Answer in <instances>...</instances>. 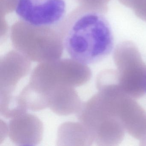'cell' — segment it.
I'll use <instances>...</instances> for the list:
<instances>
[{"label":"cell","mask_w":146,"mask_h":146,"mask_svg":"<svg viewBox=\"0 0 146 146\" xmlns=\"http://www.w3.org/2000/svg\"><path fill=\"white\" fill-rule=\"evenodd\" d=\"M63 25V47L72 59L86 65L95 64L111 51L113 36L101 13L81 7L72 12Z\"/></svg>","instance_id":"obj_1"},{"label":"cell","mask_w":146,"mask_h":146,"mask_svg":"<svg viewBox=\"0 0 146 146\" xmlns=\"http://www.w3.org/2000/svg\"><path fill=\"white\" fill-rule=\"evenodd\" d=\"M91 76V70L87 65L72 59L42 62L32 71L29 82L17 96L18 102L27 110H43L47 108V96L57 86H82Z\"/></svg>","instance_id":"obj_2"},{"label":"cell","mask_w":146,"mask_h":146,"mask_svg":"<svg viewBox=\"0 0 146 146\" xmlns=\"http://www.w3.org/2000/svg\"><path fill=\"white\" fill-rule=\"evenodd\" d=\"M76 115L78 121L91 132L98 146H117L124 139V127L99 92L83 103Z\"/></svg>","instance_id":"obj_3"},{"label":"cell","mask_w":146,"mask_h":146,"mask_svg":"<svg viewBox=\"0 0 146 146\" xmlns=\"http://www.w3.org/2000/svg\"><path fill=\"white\" fill-rule=\"evenodd\" d=\"M113 58L122 91L135 99L142 97L146 92V64L136 46L131 42H121L115 48Z\"/></svg>","instance_id":"obj_4"},{"label":"cell","mask_w":146,"mask_h":146,"mask_svg":"<svg viewBox=\"0 0 146 146\" xmlns=\"http://www.w3.org/2000/svg\"><path fill=\"white\" fill-rule=\"evenodd\" d=\"M99 90L124 127L125 131L146 146V112L135 100L115 84H106Z\"/></svg>","instance_id":"obj_5"},{"label":"cell","mask_w":146,"mask_h":146,"mask_svg":"<svg viewBox=\"0 0 146 146\" xmlns=\"http://www.w3.org/2000/svg\"><path fill=\"white\" fill-rule=\"evenodd\" d=\"M16 14L23 22L35 27L59 24L65 16L66 0H18Z\"/></svg>","instance_id":"obj_6"},{"label":"cell","mask_w":146,"mask_h":146,"mask_svg":"<svg viewBox=\"0 0 146 146\" xmlns=\"http://www.w3.org/2000/svg\"><path fill=\"white\" fill-rule=\"evenodd\" d=\"M11 53L1 59L0 63V102L12 100L18 83L28 75L31 68L29 59Z\"/></svg>","instance_id":"obj_7"},{"label":"cell","mask_w":146,"mask_h":146,"mask_svg":"<svg viewBox=\"0 0 146 146\" xmlns=\"http://www.w3.org/2000/svg\"><path fill=\"white\" fill-rule=\"evenodd\" d=\"M11 119L7 126V135L16 145L35 146L41 141L43 124L38 117L26 112Z\"/></svg>","instance_id":"obj_8"},{"label":"cell","mask_w":146,"mask_h":146,"mask_svg":"<svg viewBox=\"0 0 146 146\" xmlns=\"http://www.w3.org/2000/svg\"><path fill=\"white\" fill-rule=\"evenodd\" d=\"M83 103L75 87L68 84L59 85L49 94L47 100V108L60 116L77 114Z\"/></svg>","instance_id":"obj_9"},{"label":"cell","mask_w":146,"mask_h":146,"mask_svg":"<svg viewBox=\"0 0 146 146\" xmlns=\"http://www.w3.org/2000/svg\"><path fill=\"white\" fill-rule=\"evenodd\" d=\"M94 142L91 132L80 122L64 123L58 130L57 143L60 145L90 146Z\"/></svg>","instance_id":"obj_10"},{"label":"cell","mask_w":146,"mask_h":146,"mask_svg":"<svg viewBox=\"0 0 146 146\" xmlns=\"http://www.w3.org/2000/svg\"><path fill=\"white\" fill-rule=\"evenodd\" d=\"M122 4L131 8L137 17L146 22V0H123Z\"/></svg>","instance_id":"obj_11"}]
</instances>
